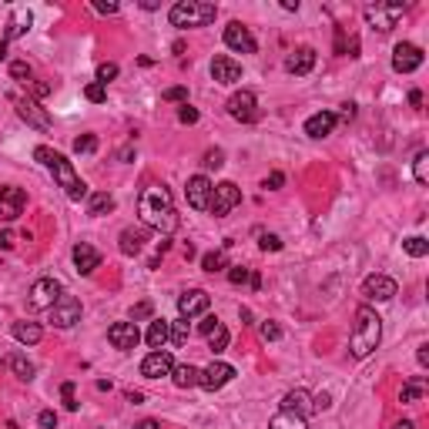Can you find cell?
Returning <instances> with one entry per match:
<instances>
[{"instance_id":"cell-33","label":"cell","mask_w":429,"mask_h":429,"mask_svg":"<svg viewBox=\"0 0 429 429\" xmlns=\"http://www.w3.org/2000/svg\"><path fill=\"white\" fill-rule=\"evenodd\" d=\"M202 269L205 272H225L228 269V255H225V249H218V252H208V255H202Z\"/></svg>"},{"instance_id":"cell-45","label":"cell","mask_w":429,"mask_h":429,"mask_svg":"<svg viewBox=\"0 0 429 429\" xmlns=\"http://www.w3.org/2000/svg\"><path fill=\"white\" fill-rule=\"evenodd\" d=\"M262 339H265V342H278V339H282V328L265 319V322H262Z\"/></svg>"},{"instance_id":"cell-52","label":"cell","mask_w":429,"mask_h":429,"mask_svg":"<svg viewBox=\"0 0 429 429\" xmlns=\"http://www.w3.org/2000/svg\"><path fill=\"white\" fill-rule=\"evenodd\" d=\"M37 423H41V429H57V416H54L51 409H44V412L37 416Z\"/></svg>"},{"instance_id":"cell-19","label":"cell","mask_w":429,"mask_h":429,"mask_svg":"<svg viewBox=\"0 0 429 429\" xmlns=\"http://www.w3.org/2000/svg\"><path fill=\"white\" fill-rule=\"evenodd\" d=\"M185 195H188V205H191L195 211H208V202H211V181H208L205 175L188 178Z\"/></svg>"},{"instance_id":"cell-48","label":"cell","mask_w":429,"mask_h":429,"mask_svg":"<svg viewBox=\"0 0 429 429\" xmlns=\"http://www.w3.org/2000/svg\"><path fill=\"white\" fill-rule=\"evenodd\" d=\"M118 77V64H101L98 67V84H107V81H114Z\"/></svg>"},{"instance_id":"cell-36","label":"cell","mask_w":429,"mask_h":429,"mask_svg":"<svg viewBox=\"0 0 429 429\" xmlns=\"http://www.w3.org/2000/svg\"><path fill=\"white\" fill-rule=\"evenodd\" d=\"M188 339H191V326H188V319L171 322V342H175V346H188Z\"/></svg>"},{"instance_id":"cell-10","label":"cell","mask_w":429,"mask_h":429,"mask_svg":"<svg viewBox=\"0 0 429 429\" xmlns=\"http://www.w3.org/2000/svg\"><path fill=\"white\" fill-rule=\"evenodd\" d=\"M228 114L235 118V121H242V125H252L258 121V101H255L252 91H235L231 98H228Z\"/></svg>"},{"instance_id":"cell-17","label":"cell","mask_w":429,"mask_h":429,"mask_svg":"<svg viewBox=\"0 0 429 429\" xmlns=\"http://www.w3.org/2000/svg\"><path fill=\"white\" fill-rule=\"evenodd\" d=\"M235 379V366H228V362H211L208 369H202V379H198V386L208 389V393H215V389H222Z\"/></svg>"},{"instance_id":"cell-43","label":"cell","mask_w":429,"mask_h":429,"mask_svg":"<svg viewBox=\"0 0 429 429\" xmlns=\"http://www.w3.org/2000/svg\"><path fill=\"white\" fill-rule=\"evenodd\" d=\"M84 98H87L91 104H101L104 98H107V91H104V84L94 81V84H87V87H84Z\"/></svg>"},{"instance_id":"cell-11","label":"cell","mask_w":429,"mask_h":429,"mask_svg":"<svg viewBox=\"0 0 429 429\" xmlns=\"http://www.w3.org/2000/svg\"><path fill=\"white\" fill-rule=\"evenodd\" d=\"M24 205H27L24 188H17V185H3V188H0V218H3V222L21 218Z\"/></svg>"},{"instance_id":"cell-4","label":"cell","mask_w":429,"mask_h":429,"mask_svg":"<svg viewBox=\"0 0 429 429\" xmlns=\"http://www.w3.org/2000/svg\"><path fill=\"white\" fill-rule=\"evenodd\" d=\"M218 17V7L215 3H205V0H178L175 7L168 10V21L171 27H205Z\"/></svg>"},{"instance_id":"cell-42","label":"cell","mask_w":429,"mask_h":429,"mask_svg":"<svg viewBox=\"0 0 429 429\" xmlns=\"http://www.w3.org/2000/svg\"><path fill=\"white\" fill-rule=\"evenodd\" d=\"M202 165L205 168H222V165H225V151H222V148H208Z\"/></svg>"},{"instance_id":"cell-37","label":"cell","mask_w":429,"mask_h":429,"mask_svg":"<svg viewBox=\"0 0 429 429\" xmlns=\"http://www.w3.org/2000/svg\"><path fill=\"white\" fill-rule=\"evenodd\" d=\"M403 249L412 255V258H423V255L429 252V242L423 238V235H412V238H406L403 242Z\"/></svg>"},{"instance_id":"cell-16","label":"cell","mask_w":429,"mask_h":429,"mask_svg":"<svg viewBox=\"0 0 429 429\" xmlns=\"http://www.w3.org/2000/svg\"><path fill=\"white\" fill-rule=\"evenodd\" d=\"M225 44L231 48V51H238V54H255L258 51L252 30H249L245 24H238V21H231V24L225 27Z\"/></svg>"},{"instance_id":"cell-35","label":"cell","mask_w":429,"mask_h":429,"mask_svg":"<svg viewBox=\"0 0 429 429\" xmlns=\"http://www.w3.org/2000/svg\"><path fill=\"white\" fill-rule=\"evenodd\" d=\"M208 349H211V353H225L228 349V328L222 326V322L208 332Z\"/></svg>"},{"instance_id":"cell-27","label":"cell","mask_w":429,"mask_h":429,"mask_svg":"<svg viewBox=\"0 0 429 429\" xmlns=\"http://www.w3.org/2000/svg\"><path fill=\"white\" fill-rule=\"evenodd\" d=\"M269 429H308V423H305V416H299V412L278 409L275 416L269 419Z\"/></svg>"},{"instance_id":"cell-26","label":"cell","mask_w":429,"mask_h":429,"mask_svg":"<svg viewBox=\"0 0 429 429\" xmlns=\"http://www.w3.org/2000/svg\"><path fill=\"white\" fill-rule=\"evenodd\" d=\"M14 339L21 346H37L44 339V328L37 326V322H14Z\"/></svg>"},{"instance_id":"cell-13","label":"cell","mask_w":429,"mask_h":429,"mask_svg":"<svg viewBox=\"0 0 429 429\" xmlns=\"http://www.w3.org/2000/svg\"><path fill=\"white\" fill-rule=\"evenodd\" d=\"M107 342L121 353H131L138 342H141V332H138V322H114L107 328Z\"/></svg>"},{"instance_id":"cell-25","label":"cell","mask_w":429,"mask_h":429,"mask_svg":"<svg viewBox=\"0 0 429 429\" xmlns=\"http://www.w3.org/2000/svg\"><path fill=\"white\" fill-rule=\"evenodd\" d=\"M148 242V231L145 228H125L121 231V255H138Z\"/></svg>"},{"instance_id":"cell-38","label":"cell","mask_w":429,"mask_h":429,"mask_svg":"<svg viewBox=\"0 0 429 429\" xmlns=\"http://www.w3.org/2000/svg\"><path fill=\"white\" fill-rule=\"evenodd\" d=\"M426 165H429V154L419 151V154H416V161H412V175H416V181H419V185H426V181H429Z\"/></svg>"},{"instance_id":"cell-30","label":"cell","mask_w":429,"mask_h":429,"mask_svg":"<svg viewBox=\"0 0 429 429\" xmlns=\"http://www.w3.org/2000/svg\"><path fill=\"white\" fill-rule=\"evenodd\" d=\"M87 211H91L94 218H101L107 211H114V198H111L107 191H94V195H87Z\"/></svg>"},{"instance_id":"cell-23","label":"cell","mask_w":429,"mask_h":429,"mask_svg":"<svg viewBox=\"0 0 429 429\" xmlns=\"http://www.w3.org/2000/svg\"><path fill=\"white\" fill-rule=\"evenodd\" d=\"M312 67H315V51L312 48H299V51L289 54V61H285L289 74H308Z\"/></svg>"},{"instance_id":"cell-41","label":"cell","mask_w":429,"mask_h":429,"mask_svg":"<svg viewBox=\"0 0 429 429\" xmlns=\"http://www.w3.org/2000/svg\"><path fill=\"white\" fill-rule=\"evenodd\" d=\"M74 151H77V154L98 151V138H94V134H81V138L74 141Z\"/></svg>"},{"instance_id":"cell-53","label":"cell","mask_w":429,"mask_h":429,"mask_svg":"<svg viewBox=\"0 0 429 429\" xmlns=\"http://www.w3.org/2000/svg\"><path fill=\"white\" fill-rule=\"evenodd\" d=\"M14 245H17V235H14V231H0V249H3V252H10Z\"/></svg>"},{"instance_id":"cell-6","label":"cell","mask_w":429,"mask_h":429,"mask_svg":"<svg viewBox=\"0 0 429 429\" xmlns=\"http://www.w3.org/2000/svg\"><path fill=\"white\" fill-rule=\"evenodd\" d=\"M235 205H242V191H238V185H235V181L211 185V202H208V211H211L215 218H225Z\"/></svg>"},{"instance_id":"cell-50","label":"cell","mask_w":429,"mask_h":429,"mask_svg":"<svg viewBox=\"0 0 429 429\" xmlns=\"http://www.w3.org/2000/svg\"><path fill=\"white\" fill-rule=\"evenodd\" d=\"M282 185H285V175H282V171H272V175L262 181V188H269V191H278Z\"/></svg>"},{"instance_id":"cell-61","label":"cell","mask_w":429,"mask_h":429,"mask_svg":"<svg viewBox=\"0 0 429 429\" xmlns=\"http://www.w3.org/2000/svg\"><path fill=\"white\" fill-rule=\"evenodd\" d=\"M134 429H158V423H154V419H141Z\"/></svg>"},{"instance_id":"cell-5","label":"cell","mask_w":429,"mask_h":429,"mask_svg":"<svg viewBox=\"0 0 429 429\" xmlns=\"http://www.w3.org/2000/svg\"><path fill=\"white\" fill-rule=\"evenodd\" d=\"M64 295V285L57 282V278H37L34 285H30V295H27V302L34 312H48L57 299Z\"/></svg>"},{"instance_id":"cell-60","label":"cell","mask_w":429,"mask_h":429,"mask_svg":"<svg viewBox=\"0 0 429 429\" xmlns=\"http://www.w3.org/2000/svg\"><path fill=\"white\" fill-rule=\"evenodd\" d=\"M127 403H134V406H138V403H145V396H141V393H134V389H131V393H127Z\"/></svg>"},{"instance_id":"cell-14","label":"cell","mask_w":429,"mask_h":429,"mask_svg":"<svg viewBox=\"0 0 429 429\" xmlns=\"http://www.w3.org/2000/svg\"><path fill=\"white\" fill-rule=\"evenodd\" d=\"M171 369H175V359L168 349H154V353L145 355V362H141V376L145 379H161V376H171Z\"/></svg>"},{"instance_id":"cell-22","label":"cell","mask_w":429,"mask_h":429,"mask_svg":"<svg viewBox=\"0 0 429 429\" xmlns=\"http://www.w3.org/2000/svg\"><path fill=\"white\" fill-rule=\"evenodd\" d=\"M339 125V118L332 114V111H319V114H312L308 121H305V134L308 138H328L332 131Z\"/></svg>"},{"instance_id":"cell-47","label":"cell","mask_w":429,"mask_h":429,"mask_svg":"<svg viewBox=\"0 0 429 429\" xmlns=\"http://www.w3.org/2000/svg\"><path fill=\"white\" fill-rule=\"evenodd\" d=\"M61 396H64V406H67V409L74 412V409H77V399H74V382H64V386H61Z\"/></svg>"},{"instance_id":"cell-58","label":"cell","mask_w":429,"mask_h":429,"mask_svg":"<svg viewBox=\"0 0 429 429\" xmlns=\"http://www.w3.org/2000/svg\"><path fill=\"white\" fill-rule=\"evenodd\" d=\"M34 94H37V98H48V94H51V84H44V81L34 84Z\"/></svg>"},{"instance_id":"cell-55","label":"cell","mask_w":429,"mask_h":429,"mask_svg":"<svg viewBox=\"0 0 429 429\" xmlns=\"http://www.w3.org/2000/svg\"><path fill=\"white\" fill-rule=\"evenodd\" d=\"M328 406H332L328 393H322V396H315V399H312V409H319V412H322V409H328Z\"/></svg>"},{"instance_id":"cell-31","label":"cell","mask_w":429,"mask_h":429,"mask_svg":"<svg viewBox=\"0 0 429 429\" xmlns=\"http://www.w3.org/2000/svg\"><path fill=\"white\" fill-rule=\"evenodd\" d=\"M423 396H426V379H423V376L409 379V382L403 386V393H399V399H403V403H419Z\"/></svg>"},{"instance_id":"cell-20","label":"cell","mask_w":429,"mask_h":429,"mask_svg":"<svg viewBox=\"0 0 429 429\" xmlns=\"http://www.w3.org/2000/svg\"><path fill=\"white\" fill-rule=\"evenodd\" d=\"M211 77H215L218 84H238V81H242V64L225 57V54H218V57L211 61Z\"/></svg>"},{"instance_id":"cell-29","label":"cell","mask_w":429,"mask_h":429,"mask_svg":"<svg viewBox=\"0 0 429 429\" xmlns=\"http://www.w3.org/2000/svg\"><path fill=\"white\" fill-rule=\"evenodd\" d=\"M198 379H202V369H195V366H175L171 369V382H175L178 389H191V386H198Z\"/></svg>"},{"instance_id":"cell-39","label":"cell","mask_w":429,"mask_h":429,"mask_svg":"<svg viewBox=\"0 0 429 429\" xmlns=\"http://www.w3.org/2000/svg\"><path fill=\"white\" fill-rule=\"evenodd\" d=\"M228 282H231V285H245V282H252V269H245V265H231V269H228Z\"/></svg>"},{"instance_id":"cell-1","label":"cell","mask_w":429,"mask_h":429,"mask_svg":"<svg viewBox=\"0 0 429 429\" xmlns=\"http://www.w3.org/2000/svg\"><path fill=\"white\" fill-rule=\"evenodd\" d=\"M138 215H141L145 228L158 231L161 238H168V235L178 231V225H181V218H178V211H175V198H171V191H168L165 185H148V188L141 191Z\"/></svg>"},{"instance_id":"cell-44","label":"cell","mask_w":429,"mask_h":429,"mask_svg":"<svg viewBox=\"0 0 429 429\" xmlns=\"http://www.w3.org/2000/svg\"><path fill=\"white\" fill-rule=\"evenodd\" d=\"M10 77H14V81H30V64H27V61H14V64H10Z\"/></svg>"},{"instance_id":"cell-49","label":"cell","mask_w":429,"mask_h":429,"mask_svg":"<svg viewBox=\"0 0 429 429\" xmlns=\"http://www.w3.org/2000/svg\"><path fill=\"white\" fill-rule=\"evenodd\" d=\"M161 98H165V101H185L188 104V91H185V87H168V91H161Z\"/></svg>"},{"instance_id":"cell-56","label":"cell","mask_w":429,"mask_h":429,"mask_svg":"<svg viewBox=\"0 0 429 429\" xmlns=\"http://www.w3.org/2000/svg\"><path fill=\"white\" fill-rule=\"evenodd\" d=\"M215 326H218V319H215V315H205V319H202V326H198V328H202L205 335H208V332H211Z\"/></svg>"},{"instance_id":"cell-51","label":"cell","mask_w":429,"mask_h":429,"mask_svg":"<svg viewBox=\"0 0 429 429\" xmlns=\"http://www.w3.org/2000/svg\"><path fill=\"white\" fill-rule=\"evenodd\" d=\"M151 315V302H141L131 308V322H141V319H148Z\"/></svg>"},{"instance_id":"cell-18","label":"cell","mask_w":429,"mask_h":429,"mask_svg":"<svg viewBox=\"0 0 429 429\" xmlns=\"http://www.w3.org/2000/svg\"><path fill=\"white\" fill-rule=\"evenodd\" d=\"M362 295L373 299V302H389L396 295V282L389 275H369L362 282Z\"/></svg>"},{"instance_id":"cell-7","label":"cell","mask_w":429,"mask_h":429,"mask_svg":"<svg viewBox=\"0 0 429 429\" xmlns=\"http://www.w3.org/2000/svg\"><path fill=\"white\" fill-rule=\"evenodd\" d=\"M406 7L403 3H369L366 7V21L376 27V30H382V34H389L393 27L403 21Z\"/></svg>"},{"instance_id":"cell-57","label":"cell","mask_w":429,"mask_h":429,"mask_svg":"<svg viewBox=\"0 0 429 429\" xmlns=\"http://www.w3.org/2000/svg\"><path fill=\"white\" fill-rule=\"evenodd\" d=\"M342 121H353L355 118V104H342V114H339Z\"/></svg>"},{"instance_id":"cell-24","label":"cell","mask_w":429,"mask_h":429,"mask_svg":"<svg viewBox=\"0 0 429 429\" xmlns=\"http://www.w3.org/2000/svg\"><path fill=\"white\" fill-rule=\"evenodd\" d=\"M282 409H289V412H299V416H308V412H312V396H308L305 389H292V393H285Z\"/></svg>"},{"instance_id":"cell-3","label":"cell","mask_w":429,"mask_h":429,"mask_svg":"<svg viewBox=\"0 0 429 429\" xmlns=\"http://www.w3.org/2000/svg\"><path fill=\"white\" fill-rule=\"evenodd\" d=\"M382 339V319L376 315V308L369 305H359L355 308V326H353V335H349V353L355 359H366L373 353Z\"/></svg>"},{"instance_id":"cell-2","label":"cell","mask_w":429,"mask_h":429,"mask_svg":"<svg viewBox=\"0 0 429 429\" xmlns=\"http://www.w3.org/2000/svg\"><path fill=\"white\" fill-rule=\"evenodd\" d=\"M34 158L44 165V168H51V175L57 178V185L64 188V195L71 198V202H84L91 191H87V185L81 181V175L74 171V165L64 158L61 151H54L48 145H41V148H34Z\"/></svg>"},{"instance_id":"cell-59","label":"cell","mask_w":429,"mask_h":429,"mask_svg":"<svg viewBox=\"0 0 429 429\" xmlns=\"http://www.w3.org/2000/svg\"><path fill=\"white\" fill-rule=\"evenodd\" d=\"M416 359H419V366H429V346H419Z\"/></svg>"},{"instance_id":"cell-46","label":"cell","mask_w":429,"mask_h":429,"mask_svg":"<svg viewBox=\"0 0 429 429\" xmlns=\"http://www.w3.org/2000/svg\"><path fill=\"white\" fill-rule=\"evenodd\" d=\"M178 121H181V125H195V121H198V111H195L191 104H181V111H178Z\"/></svg>"},{"instance_id":"cell-9","label":"cell","mask_w":429,"mask_h":429,"mask_svg":"<svg viewBox=\"0 0 429 429\" xmlns=\"http://www.w3.org/2000/svg\"><path fill=\"white\" fill-rule=\"evenodd\" d=\"M48 312H51V326L54 328H71V326L81 322V299H74V295L64 292Z\"/></svg>"},{"instance_id":"cell-34","label":"cell","mask_w":429,"mask_h":429,"mask_svg":"<svg viewBox=\"0 0 429 429\" xmlns=\"http://www.w3.org/2000/svg\"><path fill=\"white\" fill-rule=\"evenodd\" d=\"M7 366L14 369V376H17V379H24V382H30V379H34V362H27V359H24L21 353H14V355H10V359H7Z\"/></svg>"},{"instance_id":"cell-54","label":"cell","mask_w":429,"mask_h":429,"mask_svg":"<svg viewBox=\"0 0 429 429\" xmlns=\"http://www.w3.org/2000/svg\"><path fill=\"white\" fill-rule=\"evenodd\" d=\"M94 10H98V14H118L121 7H118V3H104V0H98V3H94Z\"/></svg>"},{"instance_id":"cell-40","label":"cell","mask_w":429,"mask_h":429,"mask_svg":"<svg viewBox=\"0 0 429 429\" xmlns=\"http://www.w3.org/2000/svg\"><path fill=\"white\" fill-rule=\"evenodd\" d=\"M258 249H262V252H278V249H282V238L272 235V231H262V235H258Z\"/></svg>"},{"instance_id":"cell-63","label":"cell","mask_w":429,"mask_h":429,"mask_svg":"<svg viewBox=\"0 0 429 429\" xmlns=\"http://www.w3.org/2000/svg\"><path fill=\"white\" fill-rule=\"evenodd\" d=\"M3 57H7V44L0 41V61H3Z\"/></svg>"},{"instance_id":"cell-15","label":"cell","mask_w":429,"mask_h":429,"mask_svg":"<svg viewBox=\"0 0 429 429\" xmlns=\"http://www.w3.org/2000/svg\"><path fill=\"white\" fill-rule=\"evenodd\" d=\"M419 67H423V51L416 44H396V51H393V71L412 74Z\"/></svg>"},{"instance_id":"cell-21","label":"cell","mask_w":429,"mask_h":429,"mask_svg":"<svg viewBox=\"0 0 429 429\" xmlns=\"http://www.w3.org/2000/svg\"><path fill=\"white\" fill-rule=\"evenodd\" d=\"M74 265L81 275H91L98 265H101V252L94 249V245H87V242H77L74 245Z\"/></svg>"},{"instance_id":"cell-12","label":"cell","mask_w":429,"mask_h":429,"mask_svg":"<svg viewBox=\"0 0 429 429\" xmlns=\"http://www.w3.org/2000/svg\"><path fill=\"white\" fill-rule=\"evenodd\" d=\"M211 305V295L205 289H188L178 295V319H195Z\"/></svg>"},{"instance_id":"cell-28","label":"cell","mask_w":429,"mask_h":429,"mask_svg":"<svg viewBox=\"0 0 429 429\" xmlns=\"http://www.w3.org/2000/svg\"><path fill=\"white\" fill-rule=\"evenodd\" d=\"M171 339V322H165V319H151V326H148V346L154 349H165V342Z\"/></svg>"},{"instance_id":"cell-32","label":"cell","mask_w":429,"mask_h":429,"mask_svg":"<svg viewBox=\"0 0 429 429\" xmlns=\"http://www.w3.org/2000/svg\"><path fill=\"white\" fill-rule=\"evenodd\" d=\"M24 30H30V14H27V10H21V14H14V17H10L7 34H3V44H7V41H14V37H21Z\"/></svg>"},{"instance_id":"cell-8","label":"cell","mask_w":429,"mask_h":429,"mask_svg":"<svg viewBox=\"0 0 429 429\" xmlns=\"http://www.w3.org/2000/svg\"><path fill=\"white\" fill-rule=\"evenodd\" d=\"M10 104L17 107V118H21V121H27V125L37 127V131H51V118H48V111L34 101V98H24V94H10Z\"/></svg>"},{"instance_id":"cell-62","label":"cell","mask_w":429,"mask_h":429,"mask_svg":"<svg viewBox=\"0 0 429 429\" xmlns=\"http://www.w3.org/2000/svg\"><path fill=\"white\" fill-rule=\"evenodd\" d=\"M393 429H416V423H409V419H403V423H396Z\"/></svg>"}]
</instances>
